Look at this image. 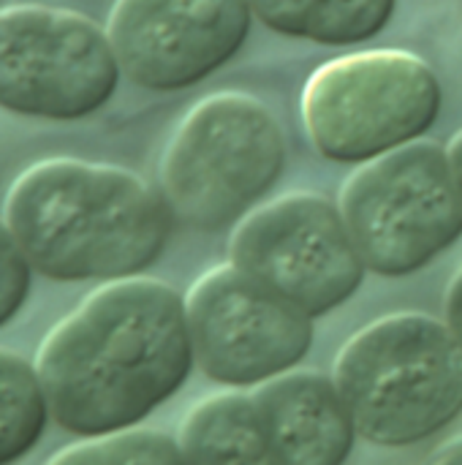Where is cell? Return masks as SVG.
Segmentation results:
<instances>
[{"instance_id": "6da1fadb", "label": "cell", "mask_w": 462, "mask_h": 465, "mask_svg": "<svg viewBox=\"0 0 462 465\" xmlns=\"http://www.w3.org/2000/svg\"><path fill=\"white\" fill-rule=\"evenodd\" d=\"M191 368L185 300L152 278L95 289L35 354L52 420L82 439L131 430L185 384Z\"/></svg>"}, {"instance_id": "7a4b0ae2", "label": "cell", "mask_w": 462, "mask_h": 465, "mask_svg": "<svg viewBox=\"0 0 462 465\" xmlns=\"http://www.w3.org/2000/svg\"><path fill=\"white\" fill-rule=\"evenodd\" d=\"M172 218L163 193L139 174L79 158L27 166L3 207L33 272L52 281L136 278L163 253Z\"/></svg>"}, {"instance_id": "3957f363", "label": "cell", "mask_w": 462, "mask_h": 465, "mask_svg": "<svg viewBox=\"0 0 462 465\" xmlns=\"http://www.w3.org/2000/svg\"><path fill=\"white\" fill-rule=\"evenodd\" d=\"M332 381L362 439L408 447L462 414V346L425 313H392L338 354Z\"/></svg>"}, {"instance_id": "277c9868", "label": "cell", "mask_w": 462, "mask_h": 465, "mask_svg": "<svg viewBox=\"0 0 462 465\" xmlns=\"http://www.w3.org/2000/svg\"><path fill=\"white\" fill-rule=\"evenodd\" d=\"M286 139L270 109L245 93H215L199 101L174 131L163 163V199L193 229H221L278 183Z\"/></svg>"}, {"instance_id": "5b68a950", "label": "cell", "mask_w": 462, "mask_h": 465, "mask_svg": "<svg viewBox=\"0 0 462 465\" xmlns=\"http://www.w3.org/2000/svg\"><path fill=\"white\" fill-rule=\"evenodd\" d=\"M441 114V82L417 54L370 49L316 68L302 90L313 147L338 163H368L419 142Z\"/></svg>"}, {"instance_id": "8992f818", "label": "cell", "mask_w": 462, "mask_h": 465, "mask_svg": "<svg viewBox=\"0 0 462 465\" xmlns=\"http://www.w3.org/2000/svg\"><path fill=\"white\" fill-rule=\"evenodd\" d=\"M340 215L368 270L411 275L462 234L447 150L414 142L362 163L340 191Z\"/></svg>"}, {"instance_id": "52a82bcc", "label": "cell", "mask_w": 462, "mask_h": 465, "mask_svg": "<svg viewBox=\"0 0 462 465\" xmlns=\"http://www.w3.org/2000/svg\"><path fill=\"white\" fill-rule=\"evenodd\" d=\"M120 76L106 27L90 16L38 3L0 8V109L76 123L112 101Z\"/></svg>"}, {"instance_id": "ba28073f", "label": "cell", "mask_w": 462, "mask_h": 465, "mask_svg": "<svg viewBox=\"0 0 462 465\" xmlns=\"http://www.w3.org/2000/svg\"><path fill=\"white\" fill-rule=\"evenodd\" d=\"M231 264L310 319L343 305L368 270L340 207L319 193L251 210L231 234Z\"/></svg>"}, {"instance_id": "9c48e42d", "label": "cell", "mask_w": 462, "mask_h": 465, "mask_svg": "<svg viewBox=\"0 0 462 465\" xmlns=\"http://www.w3.org/2000/svg\"><path fill=\"white\" fill-rule=\"evenodd\" d=\"M185 316L193 360L229 387L267 384L289 373L313 343L310 316L234 264L215 267L193 283Z\"/></svg>"}, {"instance_id": "30bf717a", "label": "cell", "mask_w": 462, "mask_h": 465, "mask_svg": "<svg viewBox=\"0 0 462 465\" xmlns=\"http://www.w3.org/2000/svg\"><path fill=\"white\" fill-rule=\"evenodd\" d=\"M248 0H114L106 35L133 84L174 93L223 68L251 30Z\"/></svg>"}, {"instance_id": "8fae6325", "label": "cell", "mask_w": 462, "mask_h": 465, "mask_svg": "<svg viewBox=\"0 0 462 465\" xmlns=\"http://www.w3.org/2000/svg\"><path fill=\"white\" fill-rule=\"evenodd\" d=\"M278 465H343L354 450V420L332 379L283 373L253 395Z\"/></svg>"}, {"instance_id": "7c38bea8", "label": "cell", "mask_w": 462, "mask_h": 465, "mask_svg": "<svg viewBox=\"0 0 462 465\" xmlns=\"http://www.w3.org/2000/svg\"><path fill=\"white\" fill-rule=\"evenodd\" d=\"M185 465H278L253 398L226 392L202 401L182 422Z\"/></svg>"}, {"instance_id": "4fadbf2b", "label": "cell", "mask_w": 462, "mask_h": 465, "mask_svg": "<svg viewBox=\"0 0 462 465\" xmlns=\"http://www.w3.org/2000/svg\"><path fill=\"white\" fill-rule=\"evenodd\" d=\"M253 16H259L270 30L327 44V46H351L378 35L398 0H248Z\"/></svg>"}, {"instance_id": "5bb4252c", "label": "cell", "mask_w": 462, "mask_h": 465, "mask_svg": "<svg viewBox=\"0 0 462 465\" xmlns=\"http://www.w3.org/2000/svg\"><path fill=\"white\" fill-rule=\"evenodd\" d=\"M49 417L35 365L0 349V465L22 460L41 441Z\"/></svg>"}, {"instance_id": "9a60e30c", "label": "cell", "mask_w": 462, "mask_h": 465, "mask_svg": "<svg viewBox=\"0 0 462 465\" xmlns=\"http://www.w3.org/2000/svg\"><path fill=\"white\" fill-rule=\"evenodd\" d=\"M46 465H185V460L180 444L161 433L123 430L74 444Z\"/></svg>"}, {"instance_id": "2e32d148", "label": "cell", "mask_w": 462, "mask_h": 465, "mask_svg": "<svg viewBox=\"0 0 462 465\" xmlns=\"http://www.w3.org/2000/svg\"><path fill=\"white\" fill-rule=\"evenodd\" d=\"M33 267L16 245L5 221H0V327H5L27 300Z\"/></svg>"}, {"instance_id": "e0dca14e", "label": "cell", "mask_w": 462, "mask_h": 465, "mask_svg": "<svg viewBox=\"0 0 462 465\" xmlns=\"http://www.w3.org/2000/svg\"><path fill=\"white\" fill-rule=\"evenodd\" d=\"M447 327L457 338L462 346V272L452 281L449 294H447Z\"/></svg>"}, {"instance_id": "ac0fdd59", "label": "cell", "mask_w": 462, "mask_h": 465, "mask_svg": "<svg viewBox=\"0 0 462 465\" xmlns=\"http://www.w3.org/2000/svg\"><path fill=\"white\" fill-rule=\"evenodd\" d=\"M447 158H449L452 177H455V185H457V193H460L462 202V131L452 136V142H449V147H447Z\"/></svg>"}, {"instance_id": "d6986e66", "label": "cell", "mask_w": 462, "mask_h": 465, "mask_svg": "<svg viewBox=\"0 0 462 465\" xmlns=\"http://www.w3.org/2000/svg\"><path fill=\"white\" fill-rule=\"evenodd\" d=\"M433 465H462V444H455L447 452H441Z\"/></svg>"}]
</instances>
